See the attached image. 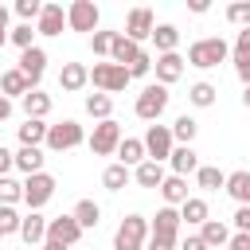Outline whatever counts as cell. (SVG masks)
Listing matches in <instances>:
<instances>
[{
	"mask_svg": "<svg viewBox=\"0 0 250 250\" xmlns=\"http://www.w3.org/2000/svg\"><path fill=\"white\" fill-rule=\"evenodd\" d=\"M227 195L250 207V172H227Z\"/></svg>",
	"mask_w": 250,
	"mask_h": 250,
	"instance_id": "obj_26",
	"label": "cell"
},
{
	"mask_svg": "<svg viewBox=\"0 0 250 250\" xmlns=\"http://www.w3.org/2000/svg\"><path fill=\"white\" fill-rule=\"evenodd\" d=\"M70 215H74V219H78V227L86 230V227H98V219H102V207H98L94 199H78Z\"/></svg>",
	"mask_w": 250,
	"mask_h": 250,
	"instance_id": "obj_29",
	"label": "cell"
},
{
	"mask_svg": "<svg viewBox=\"0 0 250 250\" xmlns=\"http://www.w3.org/2000/svg\"><path fill=\"white\" fill-rule=\"evenodd\" d=\"M47 129H51V125L27 117V121L20 125V145H23V148H39V145H47Z\"/></svg>",
	"mask_w": 250,
	"mask_h": 250,
	"instance_id": "obj_25",
	"label": "cell"
},
{
	"mask_svg": "<svg viewBox=\"0 0 250 250\" xmlns=\"http://www.w3.org/2000/svg\"><path fill=\"white\" fill-rule=\"evenodd\" d=\"M23 199V184L12 180V176H0V207H12Z\"/></svg>",
	"mask_w": 250,
	"mask_h": 250,
	"instance_id": "obj_34",
	"label": "cell"
},
{
	"mask_svg": "<svg viewBox=\"0 0 250 250\" xmlns=\"http://www.w3.org/2000/svg\"><path fill=\"white\" fill-rule=\"evenodd\" d=\"M16 12L23 16V23H31V20H39L43 4H39V0H20V4H16Z\"/></svg>",
	"mask_w": 250,
	"mask_h": 250,
	"instance_id": "obj_42",
	"label": "cell"
},
{
	"mask_svg": "<svg viewBox=\"0 0 250 250\" xmlns=\"http://www.w3.org/2000/svg\"><path fill=\"white\" fill-rule=\"evenodd\" d=\"M23 102V113L31 117V121H43L47 113H51V94H43V90H31L27 98H20Z\"/></svg>",
	"mask_w": 250,
	"mask_h": 250,
	"instance_id": "obj_24",
	"label": "cell"
},
{
	"mask_svg": "<svg viewBox=\"0 0 250 250\" xmlns=\"http://www.w3.org/2000/svg\"><path fill=\"white\" fill-rule=\"evenodd\" d=\"M35 35H39V31H35V27H31V23H20V27H16V31H12V35H8V39H12V43H16V47H20V51H27V47H35V43H31V39H35Z\"/></svg>",
	"mask_w": 250,
	"mask_h": 250,
	"instance_id": "obj_41",
	"label": "cell"
},
{
	"mask_svg": "<svg viewBox=\"0 0 250 250\" xmlns=\"http://www.w3.org/2000/svg\"><path fill=\"white\" fill-rule=\"evenodd\" d=\"M121 141H125V137H121V125H117L113 117H109V121H98L94 133H90V152H94V156H109V152L121 148Z\"/></svg>",
	"mask_w": 250,
	"mask_h": 250,
	"instance_id": "obj_5",
	"label": "cell"
},
{
	"mask_svg": "<svg viewBox=\"0 0 250 250\" xmlns=\"http://www.w3.org/2000/svg\"><path fill=\"white\" fill-rule=\"evenodd\" d=\"M152 43H156V51H160V55H172V51H176V43H180V31H176L172 23H160V27L152 31Z\"/></svg>",
	"mask_w": 250,
	"mask_h": 250,
	"instance_id": "obj_30",
	"label": "cell"
},
{
	"mask_svg": "<svg viewBox=\"0 0 250 250\" xmlns=\"http://www.w3.org/2000/svg\"><path fill=\"white\" fill-rule=\"evenodd\" d=\"M66 27L70 31H98V8L90 4V0H74L70 8H66Z\"/></svg>",
	"mask_w": 250,
	"mask_h": 250,
	"instance_id": "obj_9",
	"label": "cell"
},
{
	"mask_svg": "<svg viewBox=\"0 0 250 250\" xmlns=\"http://www.w3.org/2000/svg\"><path fill=\"white\" fill-rule=\"evenodd\" d=\"M230 250H250V234H234L230 238Z\"/></svg>",
	"mask_w": 250,
	"mask_h": 250,
	"instance_id": "obj_50",
	"label": "cell"
},
{
	"mask_svg": "<svg viewBox=\"0 0 250 250\" xmlns=\"http://www.w3.org/2000/svg\"><path fill=\"white\" fill-rule=\"evenodd\" d=\"M234 55H250V27L238 31V39H234Z\"/></svg>",
	"mask_w": 250,
	"mask_h": 250,
	"instance_id": "obj_47",
	"label": "cell"
},
{
	"mask_svg": "<svg viewBox=\"0 0 250 250\" xmlns=\"http://www.w3.org/2000/svg\"><path fill=\"white\" fill-rule=\"evenodd\" d=\"M195 184L207 188V191H219V188H227V172H223V168H211V164H199Z\"/></svg>",
	"mask_w": 250,
	"mask_h": 250,
	"instance_id": "obj_28",
	"label": "cell"
},
{
	"mask_svg": "<svg viewBox=\"0 0 250 250\" xmlns=\"http://www.w3.org/2000/svg\"><path fill=\"white\" fill-rule=\"evenodd\" d=\"M180 250H207V242H203L199 234H188V238L180 242Z\"/></svg>",
	"mask_w": 250,
	"mask_h": 250,
	"instance_id": "obj_48",
	"label": "cell"
},
{
	"mask_svg": "<svg viewBox=\"0 0 250 250\" xmlns=\"http://www.w3.org/2000/svg\"><path fill=\"white\" fill-rule=\"evenodd\" d=\"M215 86L211 82H195L191 90H188V98H191V105H199V109H207V105H215Z\"/></svg>",
	"mask_w": 250,
	"mask_h": 250,
	"instance_id": "obj_35",
	"label": "cell"
},
{
	"mask_svg": "<svg viewBox=\"0 0 250 250\" xmlns=\"http://www.w3.org/2000/svg\"><path fill=\"white\" fill-rule=\"evenodd\" d=\"M51 195H55V176L35 172V176H27V180H23V203H27L31 211H39Z\"/></svg>",
	"mask_w": 250,
	"mask_h": 250,
	"instance_id": "obj_8",
	"label": "cell"
},
{
	"mask_svg": "<svg viewBox=\"0 0 250 250\" xmlns=\"http://www.w3.org/2000/svg\"><path fill=\"white\" fill-rule=\"evenodd\" d=\"M180 219L188 223V227H203L207 219H211V207H207V199H199V195H191L184 207H180Z\"/></svg>",
	"mask_w": 250,
	"mask_h": 250,
	"instance_id": "obj_23",
	"label": "cell"
},
{
	"mask_svg": "<svg viewBox=\"0 0 250 250\" xmlns=\"http://www.w3.org/2000/svg\"><path fill=\"white\" fill-rule=\"evenodd\" d=\"M90 82H94L102 94H117V90L129 86V70L117 66V62H94V66H90Z\"/></svg>",
	"mask_w": 250,
	"mask_h": 250,
	"instance_id": "obj_3",
	"label": "cell"
},
{
	"mask_svg": "<svg viewBox=\"0 0 250 250\" xmlns=\"http://www.w3.org/2000/svg\"><path fill=\"white\" fill-rule=\"evenodd\" d=\"M152 31H156L152 12H148V8H133L129 20H125V35H129L133 43H141V39H152Z\"/></svg>",
	"mask_w": 250,
	"mask_h": 250,
	"instance_id": "obj_11",
	"label": "cell"
},
{
	"mask_svg": "<svg viewBox=\"0 0 250 250\" xmlns=\"http://www.w3.org/2000/svg\"><path fill=\"white\" fill-rule=\"evenodd\" d=\"M199 238L207 242V250H223V246H230V230H227V223H219V219H207V223L199 227Z\"/></svg>",
	"mask_w": 250,
	"mask_h": 250,
	"instance_id": "obj_20",
	"label": "cell"
},
{
	"mask_svg": "<svg viewBox=\"0 0 250 250\" xmlns=\"http://www.w3.org/2000/svg\"><path fill=\"white\" fill-rule=\"evenodd\" d=\"M109 109H113L109 94H90V98H86V113H90V117H98V121H109Z\"/></svg>",
	"mask_w": 250,
	"mask_h": 250,
	"instance_id": "obj_36",
	"label": "cell"
},
{
	"mask_svg": "<svg viewBox=\"0 0 250 250\" xmlns=\"http://www.w3.org/2000/svg\"><path fill=\"white\" fill-rule=\"evenodd\" d=\"M47 238L51 242H62V246H74L82 238V227L74 215H59V219H47Z\"/></svg>",
	"mask_w": 250,
	"mask_h": 250,
	"instance_id": "obj_10",
	"label": "cell"
},
{
	"mask_svg": "<svg viewBox=\"0 0 250 250\" xmlns=\"http://www.w3.org/2000/svg\"><path fill=\"white\" fill-rule=\"evenodd\" d=\"M180 211L176 207H160L156 211V219H152V234H160V238H176L180 234Z\"/></svg>",
	"mask_w": 250,
	"mask_h": 250,
	"instance_id": "obj_19",
	"label": "cell"
},
{
	"mask_svg": "<svg viewBox=\"0 0 250 250\" xmlns=\"http://www.w3.org/2000/svg\"><path fill=\"white\" fill-rule=\"evenodd\" d=\"M0 27L8 31V8H4V4H0Z\"/></svg>",
	"mask_w": 250,
	"mask_h": 250,
	"instance_id": "obj_53",
	"label": "cell"
},
{
	"mask_svg": "<svg viewBox=\"0 0 250 250\" xmlns=\"http://www.w3.org/2000/svg\"><path fill=\"white\" fill-rule=\"evenodd\" d=\"M8 117H12V102L0 94V121H8Z\"/></svg>",
	"mask_w": 250,
	"mask_h": 250,
	"instance_id": "obj_51",
	"label": "cell"
},
{
	"mask_svg": "<svg viewBox=\"0 0 250 250\" xmlns=\"http://www.w3.org/2000/svg\"><path fill=\"white\" fill-rule=\"evenodd\" d=\"M145 250H180V242H176V238H160V234H148Z\"/></svg>",
	"mask_w": 250,
	"mask_h": 250,
	"instance_id": "obj_43",
	"label": "cell"
},
{
	"mask_svg": "<svg viewBox=\"0 0 250 250\" xmlns=\"http://www.w3.org/2000/svg\"><path fill=\"white\" fill-rule=\"evenodd\" d=\"M234 227H238V234H250V207L234 211Z\"/></svg>",
	"mask_w": 250,
	"mask_h": 250,
	"instance_id": "obj_46",
	"label": "cell"
},
{
	"mask_svg": "<svg viewBox=\"0 0 250 250\" xmlns=\"http://www.w3.org/2000/svg\"><path fill=\"white\" fill-rule=\"evenodd\" d=\"M113 39H117V31H94L90 35V51L94 55H109L113 51Z\"/></svg>",
	"mask_w": 250,
	"mask_h": 250,
	"instance_id": "obj_39",
	"label": "cell"
},
{
	"mask_svg": "<svg viewBox=\"0 0 250 250\" xmlns=\"http://www.w3.org/2000/svg\"><path fill=\"white\" fill-rule=\"evenodd\" d=\"M4 43H8V31H4V27H0V47H4Z\"/></svg>",
	"mask_w": 250,
	"mask_h": 250,
	"instance_id": "obj_55",
	"label": "cell"
},
{
	"mask_svg": "<svg viewBox=\"0 0 250 250\" xmlns=\"http://www.w3.org/2000/svg\"><path fill=\"white\" fill-rule=\"evenodd\" d=\"M227 20L242 31V27H250V4L246 0H238V4H227Z\"/></svg>",
	"mask_w": 250,
	"mask_h": 250,
	"instance_id": "obj_38",
	"label": "cell"
},
{
	"mask_svg": "<svg viewBox=\"0 0 250 250\" xmlns=\"http://www.w3.org/2000/svg\"><path fill=\"white\" fill-rule=\"evenodd\" d=\"M0 94H4V98H8V94H20V98H27V94H31V82L20 74V66L4 70V78H0Z\"/></svg>",
	"mask_w": 250,
	"mask_h": 250,
	"instance_id": "obj_27",
	"label": "cell"
},
{
	"mask_svg": "<svg viewBox=\"0 0 250 250\" xmlns=\"http://www.w3.org/2000/svg\"><path fill=\"white\" fill-rule=\"evenodd\" d=\"M195 133H199V125H195L188 113H184V117H176V125H172V137H176L180 145H191V141H195Z\"/></svg>",
	"mask_w": 250,
	"mask_h": 250,
	"instance_id": "obj_37",
	"label": "cell"
},
{
	"mask_svg": "<svg viewBox=\"0 0 250 250\" xmlns=\"http://www.w3.org/2000/svg\"><path fill=\"white\" fill-rule=\"evenodd\" d=\"M90 82V66H82V62H62V70H59V86L62 90H82Z\"/></svg>",
	"mask_w": 250,
	"mask_h": 250,
	"instance_id": "obj_21",
	"label": "cell"
},
{
	"mask_svg": "<svg viewBox=\"0 0 250 250\" xmlns=\"http://www.w3.org/2000/svg\"><path fill=\"white\" fill-rule=\"evenodd\" d=\"M20 238H23L27 246H43V242H47V219H43L39 211H27L23 223H20Z\"/></svg>",
	"mask_w": 250,
	"mask_h": 250,
	"instance_id": "obj_15",
	"label": "cell"
},
{
	"mask_svg": "<svg viewBox=\"0 0 250 250\" xmlns=\"http://www.w3.org/2000/svg\"><path fill=\"white\" fill-rule=\"evenodd\" d=\"M234 74L250 86V55H234Z\"/></svg>",
	"mask_w": 250,
	"mask_h": 250,
	"instance_id": "obj_45",
	"label": "cell"
},
{
	"mask_svg": "<svg viewBox=\"0 0 250 250\" xmlns=\"http://www.w3.org/2000/svg\"><path fill=\"white\" fill-rule=\"evenodd\" d=\"M0 238H4V234H0Z\"/></svg>",
	"mask_w": 250,
	"mask_h": 250,
	"instance_id": "obj_56",
	"label": "cell"
},
{
	"mask_svg": "<svg viewBox=\"0 0 250 250\" xmlns=\"http://www.w3.org/2000/svg\"><path fill=\"white\" fill-rule=\"evenodd\" d=\"M160 195H164V207H184V203L191 199V195H188V176H164Z\"/></svg>",
	"mask_w": 250,
	"mask_h": 250,
	"instance_id": "obj_17",
	"label": "cell"
},
{
	"mask_svg": "<svg viewBox=\"0 0 250 250\" xmlns=\"http://www.w3.org/2000/svg\"><path fill=\"white\" fill-rule=\"evenodd\" d=\"M133 176H137V184H141V188H160V184H164V168H160L156 160H145Z\"/></svg>",
	"mask_w": 250,
	"mask_h": 250,
	"instance_id": "obj_32",
	"label": "cell"
},
{
	"mask_svg": "<svg viewBox=\"0 0 250 250\" xmlns=\"http://www.w3.org/2000/svg\"><path fill=\"white\" fill-rule=\"evenodd\" d=\"M137 117L141 121H156L164 109H168V86H160V82H152V86H145L141 94H137Z\"/></svg>",
	"mask_w": 250,
	"mask_h": 250,
	"instance_id": "obj_4",
	"label": "cell"
},
{
	"mask_svg": "<svg viewBox=\"0 0 250 250\" xmlns=\"http://www.w3.org/2000/svg\"><path fill=\"white\" fill-rule=\"evenodd\" d=\"M152 70V59H148V51H141V59L129 66V78H141V74H148Z\"/></svg>",
	"mask_w": 250,
	"mask_h": 250,
	"instance_id": "obj_44",
	"label": "cell"
},
{
	"mask_svg": "<svg viewBox=\"0 0 250 250\" xmlns=\"http://www.w3.org/2000/svg\"><path fill=\"white\" fill-rule=\"evenodd\" d=\"M23 215H16V207H0V234H20Z\"/></svg>",
	"mask_w": 250,
	"mask_h": 250,
	"instance_id": "obj_40",
	"label": "cell"
},
{
	"mask_svg": "<svg viewBox=\"0 0 250 250\" xmlns=\"http://www.w3.org/2000/svg\"><path fill=\"white\" fill-rule=\"evenodd\" d=\"M137 59H141V43H133L125 31H117V39H113V51H109V62H117V66H125V70H129Z\"/></svg>",
	"mask_w": 250,
	"mask_h": 250,
	"instance_id": "obj_14",
	"label": "cell"
},
{
	"mask_svg": "<svg viewBox=\"0 0 250 250\" xmlns=\"http://www.w3.org/2000/svg\"><path fill=\"white\" fill-rule=\"evenodd\" d=\"M141 141H145L148 160H156V164H164V160L172 156V148H176V137H172L168 125H148V133H145Z\"/></svg>",
	"mask_w": 250,
	"mask_h": 250,
	"instance_id": "obj_6",
	"label": "cell"
},
{
	"mask_svg": "<svg viewBox=\"0 0 250 250\" xmlns=\"http://www.w3.org/2000/svg\"><path fill=\"white\" fill-rule=\"evenodd\" d=\"M82 141H86V133H82V125L70 121V117L47 129V148H55V152H66V148H74V145H82Z\"/></svg>",
	"mask_w": 250,
	"mask_h": 250,
	"instance_id": "obj_7",
	"label": "cell"
},
{
	"mask_svg": "<svg viewBox=\"0 0 250 250\" xmlns=\"http://www.w3.org/2000/svg\"><path fill=\"white\" fill-rule=\"evenodd\" d=\"M227 250H230V246H227Z\"/></svg>",
	"mask_w": 250,
	"mask_h": 250,
	"instance_id": "obj_57",
	"label": "cell"
},
{
	"mask_svg": "<svg viewBox=\"0 0 250 250\" xmlns=\"http://www.w3.org/2000/svg\"><path fill=\"white\" fill-rule=\"evenodd\" d=\"M117 156H121V164H125V168H141V164L148 160V152H145V141H141V137H125V141H121V148H117Z\"/></svg>",
	"mask_w": 250,
	"mask_h": 250,
	"instance_id": "obj_22",
	"label": "cell"
},
{
	"mask_svg": "<svg viewBox=\"0 0 250 250\" xmlns=\"http://www.w3.org/2000/svg\"><path fill=\"white\" fill-rule=\"evenodd\" d=\"M242 105H246V109H250V86H246V90H242Z\"/></svg>",
	"mask_w": 250,
	"mask_h": 250,
	"instance_id": "obj_54",
	"label": "cell"
},
{
	"mask_svg": "<svg viewBox=\"0 0 250 250\" xmlns=\"http://www.w3.org/2000/svg\"><path fill=\"white\" fill-rule=\"evenodd\" d=\"M43 70H47V51H43V47H27V51H20V74L31 82V90H35V82L43 78Z\"/></svg>",
	"mask_w": 250,
	"mask_h": 250,
	"instance_id": "obj_12",
	"label": "cell"
},
{
	"mask_svg": "<svg viewBox=\"0 0 250 250\" xmlns=\"http://www.w3.org/2000/svg\"><path fill=\"white\" fill-rule=\"evenodd\" d=\"M43 250H70V246H62V242H51V238H47V242H43Z\"/></svg>",
	"mask_w": 250,
	"mask_h": 250,
	"instance_id": "obj_52",
	"label": "cell"
},
{
	"mask_svg": "<svg viewBox=\"0 0 250 250\" xmlns=\"http://www.w3.org/2000/svg\"><path fill=\"white\" fill-rule=\"evenodd\" d=\"M16 168H20V172H27V176L43 172V152H39V148H23V145H20V152H16Z\"/></svg>",
	"mask_w": 250,
	"mask_h": 250,
	"instance_id": "obj_31",
	"label": "cell"
},
{
	"mask_svg": "<svg viewBox=\"0 0 250 250\" xmlns=\"http://www.w3.org/2000/svg\"><path fill=\"white\" fill-rule=\"evenodd\" d=\"M152 66H156V82H160V86H172V82L184 78V59H180L176 51H172V55H160Z\"/></svg>",
	"mask_w": 250,
	"mask_h": 250,
	"instance_id": "obj_16",
	"label": "cell"
},
{
	"mask_svg": "<svg viewBox=\"0 0 250 250\" xmlns=\"http://www.w3.org/2000/svg\"><path fill=\"white\" fill-rule=\"evenodd\" d=\"M102 184H105L109 191H121V188L129 184V168H125L121 160H117V164H109V168L102 172Z\"/></svg>",
	"mask_w": 250,
	"mask_h": 250,
	"instance_id": "obj_33",
	"label": "cell"
},
{
	"mask_svg": "<svg viewBox=\"0 0 250 250\" xmlns=\"http://www.w3.org/2000/svg\"><path fill=\"white\" fill-rule=\"evenodd\" d=\"M62 27H66L62 4H43L39 20H35V31H39V35H62Z\"/></svg>",
	"mask_w": 250,
	"mask_h": 250,
	"instance_id": "obj_13",
	"label": "cell"
},
{
	"mask_svg": "<svg viewBox=\"0 0 250 250\" xmlns=\"http://www.w3.org/2000/svg\"><path fill=\"white\" fill-rule=\"evenodd\" d=\"M168 164H172V176L199 172V156H195V148H191V145H176V148H172V156H168Z\"/></svg>",
	"mask_w": 250,
	"mask_h": 250,
	"instance_id": "obj_18",
	"label": "cell"
},
{
	"mask_svg": "<svg viewBox=\"0 0 250 250\" xmlns=\"http://www.w3.org/2000/svg\"><path fill=\"white\" fill-rule=\"evenodd\" d=\"M227 55H230V47H227L219 35H211V39H195V43L188 47V62H191V66H199V70L219 66Z\"/></svg>",
	"mask_w": 250,
	"mask_h": 250,
	"instance_id": "obj_2",
	"label": "cell"
},
{
	"mask_svg": "<svg viewBox=\"0 0 250 250\" xmlns=\"http://www.w3.org/2000/svg\"><path fill=\"white\" fill-rule=\"evenodd\" d=\"M16 164V152H8L4 145H0V176H8V168Z\"/></svg>",
	"mask_w": 250,
	"mask_h": 250,
	"instance_id": "obj_49",
	"label": "cell"
},
{
	"mask_svg": "<svg viewBox=\"0 0 250 250\" xmlns=\"http://www.w3.org/2000/svg\"><path fill=\"white\" fill-rule=\"evenodd\" d=\"M148 219L145 215H125L121 219V227H117V234H113V250H145V242H148Z\"/></svg>",
	"mask_w": 250,
	"mask_h": 250,
	"instance_id": "obj_1",
	"label": "cell"
}]
</instances>
